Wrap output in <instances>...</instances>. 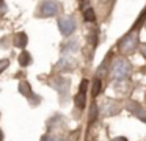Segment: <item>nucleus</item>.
<instances>
[{"label": "nucleus", "instance_id": "obj_13", "mask_svg": "<svg viewBox=\"0 0 146 141\" xmlns=\"http://www.w3.org/2000/svg\"><path fill=\"white\" fill-rule=\"evenodd\" d=\"M94 115H98V108H96V107H91V116H90V119H94Z\"/></svg>", "mask_w": 146, "mask_h": 141}, {"label": "nucleus", "instance_id": "obj_15", "mask_svg": "<svg viewBox=\"0 0 146 141\" xmlns=\"http://www.w3.org/2000/svg\"><path fill=\"white\" fill-rule=\"evenodd\" d=\"M113 141H127V140H126V138H115Z\"/></svg>", "mask_w": 146, "mask_h": 141}, {"label": "nucleus", "instance_id": "obj_11", "mask_svg": "<svg viewBox=\"0 0 146 141\" xmlns=\"http://www.w3.org/2000/svg\"><path fill=\"white\" fill-rule=\"evenodd\" d=\"M101 88H102L101 80H99V78H96V80H94V85H93V94H94V96H98V94L101 93Z\"/></svg>", "mask_w": 146, "mask_h": 141}, {"label": "nucleus", "instance_id": "obj_14", "mask_svg": "<svg viewBox=\"0 0 146 141\" xmlns=\"http://www.w3.org/2000/svg\"><path fill=\"white\" fill-rule=\"evenodd\" d=\"M41 141H54V138H50V136H42Z\"/></svg>", "mask_w": 146, "mask_h": 141}, {"label": "nucleus", "instance_id": "obj_2", "mask_svg": "<svg viewBox=\"0 0 146 141\" xmlns=\"http://www.w3.org/2000/svg\"><path fill=\"white\" fill-rule=\"evenodd\" d=\"M60 11V3L55 0H46L39 5V16L42 17H50V16L58 14Z\"/></svg>", "mask_w": 146, "mask_h": 141}, {"label": "nucleus", "instance_id": "obj_12", "mask_svg": "<svg viewBox=\"0 0 146 141\" xmlns=\"http://www.w3.org/2000/svg\"><path fill=\"white\" fill-rule=\"evenodd\" d=\"M86 88H88V80H82V83H80V93H86Z\"/></svg>", "mask_w": 146, "mask_h": 141}, {"label": "nucleus", "instance_id": "obj_10", "mask_svg": "<svg viewBox=\"0 0 146 141\" xmlns=\"http://www.w3.org/2000/svg\"><path fill=\"white\" fill-rule=\"evenodd\" d=\"M19 91H21L22 94H25V96H27V94L32 93V88H30V85L27 83V81H21V83H19Z\"/></svg>", "mask_w": 146, "mask_h": 141}, {"label": "nucleus", "instance_id": "obj_16", "mask_svg": "<svg viewBox=\"0 0 146 141\" xmlns=\"http://www.w3.org/2000/svg\"><path fill=\"white\" fill-rule=\"evenodd\" d=\"M2 138H3V135H2V130H0V141H2Z\"/></svg>", "mask_w": 146, "mask_h": 141}, {"label": "nucleus", "instance_id": "obj_8", "mask_svg": "<svg viewBox=\"0 0 146 141\" xmlns=\"http://www.w3.org/2000/svg\"><path fill=\"white\" fill-rule=\"evenodd\" d=\"M32 63V55L29 52H22L19 55V64L21 66H29Z\"/></svg>", "mask_w": 146, "mask_h": 141}, {"label": "nucleus", "instance_id": "obj_17", "mask_svg": "<svg viewBox=\"0 0 146 141\" xmlns=\"http://www.w3.org/2000/svg\"><path fill=\"white\" fill-rule=\"evenodd\" d=\"M99 2H102V3H107V2H108V0H99Z\"/></svg>", "mask_w": 146, "mask_h": 141}, {"label": "nucleus", "instance_id": "obj_9", "mask_svg": "<svg viewBox=\"0 0 146 141\" xmlns=\"http://www.w3.org/2000/svg\"><path fill=\"white\" fill-rule=\"evenodd\" d=\"M76 105L79 107V108H83L85 107V93H80L76 96Z\"/></svg>", "mask_w": 146, "mask_h": 141}, {"label": "nucleus", "instance_id": "obj_5", "mask_svg": "<svg viewBox=\"0 0 146 141\" xmlns=\"http://www.w3.org/2000/svg\"><path fill=\"white\" fill-rule=\"evenodd\" d=\"M27 42H29V38H27V34L22 33V31L14 36V46L19 47V49H24V47L27 46Z\"/></svg>", "mask_w": 146, "mask_h": 141}, {"label": "nucleus", "instance_id": "obj_4", "mask_svg": "<svg viewBox=\"0 0 146 141\" xmlns=\"http://www.w3.org/2000/svg\"><path fill=\"white\" fill-rule=\"evenodd\" d=\"M137 42H138V36H137V33H132L129 34L127 38H124V41L121 42V52L123 53H130L135 50L137 47Z\"/></svg>", "mask_w": 146, "mask_h": 141}, {"label": "nucleus", "instance_id": "obj_3", "mask_svg": "<svg viewBox=\"0 0 146 141\" xmlns=\"http://www.w3.org/2000/svg\"><path fill=\"white\" fill-rule=\"evenodd\" d=\"M58 28H60V31L64 36H69V34L74 33V30H76V21H74L72 17H69V16L61 17L60 21H58Z\"/></svg>", "mask_w": 146, "mask_h": 141}, {"label": "nucleus", "instance_id": "obj_7", "mask_svg": "<svg viewBox=\"0 0 146 141\" xmlns=\"http://www.w3.org/2000/svg\"><path fill=\"white\" fill-rule=\"evenodd\" d=\"M83 17H85L86 22H94L96 21V14H94V9L93 8H85L83 9Z\"/></svg>", "mask_w": 146, "mask_h": 141}, {"label": "nucleus", "instance_id": "obj_1", "mask_svg": "<svg viewBox=\"0 0 146 141\" xmlns=\"http://www.w3.org/2000/svg\"><path fill=\"white\" fill-rule=\"evenodd\" d=\"M130 75V66L126 60H116L111 66V77L116 80H124Z\"/></svg>", "mask_w": 146, "mask_h": 141}, {"label": "nucleus", "instance_id": "obj_6", "mask_svg": "<svg viewBox=\"0 0 146 141\" xmlns=\"http://www.w3.org/2000/svg\"><path fill=\"white\" fill-rule=\"evenodd\" d=\"M118 113V105L113 102H107L104 105V115L107 116H111V115H116Z\"/></svg>", "mask_w": 146, "mask_h": 141}]
</instances>
